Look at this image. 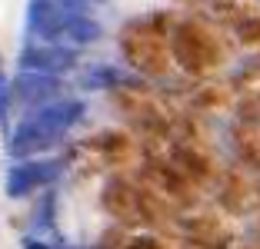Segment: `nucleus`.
<instances>
[{
	"label": "nucleus",
	"instance_id": "f257e3e1",
	"mask_svg": "<svg viewBox=\"0 0 260 249\" xmlns=\"http://www.w3.org/2000/svg\"><path fill=\"white\" fill-rule=\"evenodd\" d=\"M80 116H84V103H77V100H60V103L44 106L30 123H23V127L17 130L14 143H10V153H14V156H27V153H34V150L54 146Z\"/></svg>",
	"mask_w": 260,
	"mask_h": 249
},
{
	"label": "nucleus",
	"instance_id": "f03ea898",
	"mask_svg": "<svg viewBox=\"0 0 260 249\" xmlns=\"http://www.w3.org/2000/svg\"><path fill=\"white\" fill-rule=\"evenodd\" d=\"M23 70H40V73H63V70L77 67V50L60 44H30L20 53Z\"/></svg>",
	"mask_w": 260,
	"mask_h": 249
},
{
	"label": "nucleus",
	"instance_id": "7ed1b4c3",
	"mask_svg": "<svg viewBox=\"0 0 260 249\" xmlns=\"http://www.w3.org/2000/svg\"><path fill=\"white\" fill-rule=\"evenodd\" d=\"M60 173V163H23V166H14L7 173V196L20 199L27 196L30 189H37L40 183L54 180Z\"/></svg>",
	"mask_w": 260,
	"mask_h": 249
},
{
	"label": "nucleus",
	"instance_id": "20e7f679",
	"mask_svg": "<svg viewBox=\"0 0 260 249\" xmlns=\"http://www.w3.org/2000/svg\"><path fill=\"white\" fill-rule=\"evenodd\" d=\"M14 93L20 103H40V100L60 93V83L54 73H40V70H20V76L14 80Z\"/></svg>",
	"mask_w": 260,
	"mask_h": 249
},
{
	"label": "nucleus",
	"instance_id": "39448f33",
	"mask_svg": "<svg viewBox=\"0 0 260 249\" xmlns=\"http://www.w3.org/2000/svg\"><path fill=\"white\" fill-rule=\"evenodd\" d=\"M117 83H130V76L120 73V70H110V67H93L90 73L84 76V87H90V90H100V87H117Z\"/></svg>",
	"mask_w": 260,
	"mask_h": 249
},
{
	"label": "nucleus",
	"instance_id": "423d86ee",
	"mask_svg": "<svg viewBox=\"0 0 260 249\" xmlns=\"http://www.w3.org/2000/svg\"><path fill=\"white\" fill-rule=\"evenodd\" d=\"M27 249H47V246H40V242H27Z\"/></svg>",
	"mask_w": 260,
	"mask_h": 249
}]
</instances>
